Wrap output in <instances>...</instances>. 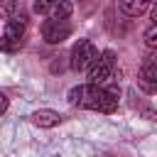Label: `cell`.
Returning <instances> with one entry per match:
<instances>
[{
    "label": "cell",
    "mask_w": 157,
    "mask_h": 157,
    "mask_svg": "<svg viewBox=\"0 0 157 157\" xmlns=\"http://www.w3.org/2000/svg\"><path fill=\"white\" fill-rule=\"evenodd\" d=\"M66 98L74 108H83V110H96V113H115L118 110V88L78 83V86L69 88Z\"/></svg>",
    "instance_id": "6da1fadb"
},
{
    "label": "cell",
    "mask_w": 157,
    "mask_h": 157,
    "mask_svg": "<svg viewBox=\"0 0 157 157\" xmlns=\"http://www.w3.org/2000/svg\"><path fill=\"white\" fill-rule=\"evenodd\" d=\"M25 37H27V15L7 20L5 32L0 34V52H5V54L20 52L25 44Z\"/></svg>",
    "instance_id": "7a4b0ae2"
},
{
    "label": "cell",
    "mask_w": 157,
    "mask_h": 157,
    "mask_svg": "<svg viewBox=\"0 0 157 157\" xmlns=\"http://www.w3.org/2000/svg\"><path fill=\"white\" fill-rule=\"evenodd\" d=\"M115 78V54L110 49L101 52L98 59L88 66V83L93 86H103L105 81H113Z\"/></svg>",
    "instance_id": "3957f363"
},
{
    "label": "cell",
    "mask_w": 157,
    "mask_h": 157,
    "mask_svg": "<svg viewBox=\"0 0 157 157\" xmlns=\"http://www.w3.org/2000/svg\"><path fill=\"white\" fill-rule=\"evenodd\" d=\"M98 59V49L91 39H78L69 54V69L74 71H88V66Z\"/></svg>",
    "instance_id": "277c9868"
},
{
    "label": "cell",
    "mask_w": 157,
    "mask_h": 157,
    "mask_svg": "<svg viewBox=\"0 0 157 157\" xmlns=\"http://www.w3.org/2000/svg\"><path fill=\"white\" fill-rule=\"evenodd\" d=\"M137 86H140L147 96H152V93L157 91V59H155L152 52L145 56V61H142V66H140V71H137Z\"/></svg>",
    "instance_id": "5b68a950"
},
{
    "label": "cell",
    "mask_w": 157,
    "mask_h": 157,
    "mask_svg": "<svg viewBox=\"0 0 157 157\" xmlns=\"http://www.w3.org/2000/svg\"><path fill=\"white\" fill-rule=\"evenodd\" d=\"M32 10L37 15H44L47 20H66L71 12H74V5L66 2V0H54V2H47V0H37L32 5Z\"/></svg>",
    "instance_id": "8992f818"
},
{
    "label": "cell",
    "mask_w": 157,
    "mask_h": 157,
    "mask_svg": "<svg viewBox=\"0 0 157 157\" xmlns=\"http://www.w3.org/2000/svg\"><path fill=\"white\" fill-rule=\"evenodd\" d=\"M42 37L47 44H61L71 37V22L69 20H47L42 25Z\"/></svg>",
    "instance_id": "52a82bcc"
},
{
    "label": "cell",
    "mask_w": 157,
    "mask_h": 157,
    "mask_svg": "<svg viewBox=\"0 0 157 157\" xmlns=\"http://www.w3.org/2000/svg\"><path fill=\"white\" fill-rule=\"evenodd\" d=\"M32 123L37 125V128H56L59 123H61V113H56V110H52V108H39V110H34L32 115Z\"/></svg>",
    "instance_id": "ba28073f"
},
{
    "label": "cell",
    "mask_w": 157,
    "mask_h": 157,
    "mask_svg": "<svg viewBox=\"0 0 157 157\" xmlns=\"http://www.w3.org/2000/svg\"><path fill=\"white\" fill-rule=\"evenodd\" d=\"M150 7H152V2H147V0H140V2H118V10L123 15H128V17H140Z\"/></svg>",
    "instance_id": "9c48e42d"
},
{
    "label": "cell",
    "mask_w": 157,
    "mask_h": 157,
    "mask_svg": "<svg viewBox=\"0 0 157 157\" xmlns=\"http://www.w3.org/2000/svg\"><path fill=\"white\" fill-rule=\"evenodd\" d=\"M0 15L5 20H12V17H22L25 15V5L12 0V2H0Z\"/></svg>",
    "instance_id": "30bf717a"
},
{
    "label": "cell",
    "mask_w": 157,
    "mask_h": 157,
    "mask_svg": "<svg viewBox=\"0 0 157 157\" xmlns=\"http://www.w3.org/2000/svg\"><path fill=\"white\" fill-rule=\"evenodd\" d=\"M145 44H147L150 52H155V47H157V25H150V27H147V32H145Z\"/></svg>",
    "instance_id": "8fae6325"
},
{
    "label": "cell",
    "mask_w": 157,
    "mask_h": 157,
    "mask_svg": "<svg viewBox=\"0 0 157 157\" xmlns=\"http://www.w3.org/2000/svg\"><path fill=\"white\" fill-rule=\"evenodd\" d=\"M7 108H10V98H7V96H5L2 91H0V115H2V113H5Z\"/></svg>",
    "instance_id": "7c38bea8"
}]
</instances>
